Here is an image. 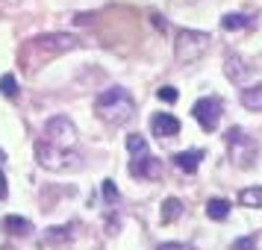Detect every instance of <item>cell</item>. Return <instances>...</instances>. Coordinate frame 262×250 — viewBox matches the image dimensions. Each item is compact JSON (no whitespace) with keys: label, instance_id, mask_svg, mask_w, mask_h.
<instances>
[{"label":"cell","instance_id":"6da1fadb","mask_svg":"<svg viewBox=\"0 0 262 250\" xmlns=\"http://www.w3.org/2000/svg\"><path fill=\"white\" fill-rule=\"evenodd\" d=\"M80 48V38L71 36V33H50V36H38L33 41H27L24 50H21V62L30 65L36 71V65L45 62V56H56V53H65V50Z\"/></svg>","mask_w":262,"mask_h":250},{"label":"cell","instance_id":"7a4b0ae2","mask_svg":"<svg viewBox=\"0 0 262 250\" xmlns=\"http://www.w3.org/2000/svg\"><path fill=\"white\" fill-rule=\"evenodd\" d=\"M95 112L100 118L112 124V127H121V124H127V121L136 115V103H133V97L127 88H121V85H112L106 92H100L95 97Z\"/></svg>","mask_w":262,"mask_h":250},{"label":"cell","instance_id":"3957f363","mask_svg":"<svg viewBox=\"0 0 262 250\" xmlns=\"http://www.w3.org/2000/svg\"><path fill=\"white\" fill-rule=\"evenodd\" d=\"M212 44V38L206 33H198V30H180L177 38H174V59L180 65H194L198 59L206 56V50Z\"/></svg>","mask_w":262,"mask_h":250},{"label":"cell","instance_id":"277c9868","mask_svg":"<svg viewBox=\"0 0 262 250\" xmlns=\"http://www.w3.org/2000/svg\"><path fill=\"white\" fill-rule=\"evenodd\" d=\"M227 147H230V159H233V165L236 168H250L256 162V156H259V144L253 135H248L245 130H233L227 132Z\"/></svg>","mask_w":262,"mask_h":250},{"label":"cell","instance_id":"5b68a950","mask_svg":"<svg viewBox=\"0 0 262 250\" xmlns=\"http://www.w3.org/2000/svg\"><path fill=\"white\" fill-rule=\"evenodd\" d=\"M36 156H38V162H41V168H50V171H62V168L80 162V156L71 153V147H56V144H50V142H38Z\"/></svg>","mask_w":262,"mask_h":250},{"label":"cell","instance_id":"8992f818","mask_svg":"<svg viewBox=\"0 0 262 250\" xmlns=\"http://www.w3.org/2000/svg\"><path fill=\"white\" fill-rule=\"evenodd\" d=\"M45 135H48V142L56 144V147H71V144L77 142V127L71 124V118L53 115V118L45 124Z\"/></svg>","mask_w":262,"mask_h":250},{"label":"cell","instance_id":"52a82bcc","mask_svg":"<svg viewBox=\"0 0 262 250\" xmlns=\"http://www.w3.org/2000/svg\"><path fill=\"white\" fill-rule=\"evenodd\" d=\"M221 112H224V103H221L218 97H201V100L191 106V115H194V121H198V124H201L206 132H212L215 127H218Z\"/></svg>","mask_w":262,"mask_h":250},{"label":"cell","instance_id":"ba28073f","mask_svg":"<svg viewBox=\"0 0 262 250\" xmlns=\"http://www.w3.org/2000/svg\"><path fill=\"white\" fill-rule=\"evenodd\" d=\"M130 174L133 177H142V179H159V174H162V162H159L156 156H150V153H139V156H133Z\"/></svg>","mask_w":262,"mask_h":250},{"label":"cell","instance_id":"9c48e42d","mask_svg":"<svg viewBox=\"0 0 262 250\" xmlns=\"http://www.w3.org/2000/svg\"><path fill=\"white\" fill-rule=\"evenodd\" d=\"M150 132H154L156 139H171V135L180 132V121L174 115H168V112H156L154 118H150Z\"/></svg>","mask_w":262,"mask_h":250},{"label":"cell","instance_id":"30bf717a","mask_svg":"<svg viewBox=\"0 0 262 250\" xmlns=\"http://www.w3.org/2000/svg\"><path fill=\"white\" fill-rule=\"evenodd\" d=\"M224 74H227V80L230 83H236V85H245L250 80V65L242 56H227V62H224Z\"/></svg>","mask_w":262,"mask_h":250},{"label":"cell","instance_id":"8fae6325","mask_svg":"<svg viewBox=\"0 0 262 250\" xmlns=\"http://www.w3.org/2000/svg\"><path fill=\"white\" fill-rule=\"evenodd\" d=\"M201 159H203V150H183V153L174 156V165L183 171V174H194L201 168Z\"/></svg>","mask_w":262,"mask_h":250},{"label":"cell","instance_id":"7c38bea8","mask_svg":"<svg viewBox=\"0 0 262 250\" xmlns=\"http://www.w3.org/2000/svg\"><path fill=\"white\" fill-rule=\"evenodd\" d=\"M3 230L12 233V236H30L33 233V224L27 218H21V215H6L3 218Z\"/></svg>","mask_w":262,"mask_h":250},{"label":"cell","instance_id":"4fadbf2b","mask_svg":"<svg viewBox=\"0 0 262 250\" xmlns=\"http://www.w3.org/2000/svg\"><path fill=\"white\" fill-rule=\"evenodd\" d=\"M238 203L248 206V209H259L262 206V186H248V189L238 191Z\"/></svg>","mask_w":262,"mask_h":250},{"label":"cell","instance_id":"5bb4252c","mask_svg":"<svg viewBox=\"0 0 262 250\" xmlns=\"http://www.w3.org/2000/svg\"><path fill=\"white\" fill-rule=\"evenodd\" d=\"M65 241H71V224L65 226H50L48 233H45V244H53V247H59Z\"/></svg>","mask_w":262,"mask_h":250},{"label":"cell","instance_id":"9a60e30c","mask_svg":"<svg viewBox=\"0 0 262 250\" xmlns=\"http://www.w3.org/2000/svg\"><path fill=\"white\" fill-rule=\"evenodd\" d=\"M180 215H183V200L180 197H168L162 203V224H174Z\"/></svg>","mask_w":262,"mask_h":250},{"label":"cell","instance_id":"2e32d148","mask_svg":"<svg viewBox=\"0 0 262 250\" xmlns=\"http://www.w3.org/2000/svg\"><path fill=\"white\" fill-rule=\"evenodd\" d=\"M242 106L259 112V109H262V85H250V88L242 92Z\"/></svg>","mask_w":262,"mask_h":250},{"label":"cell","instance_id":"e0dca14e","mask_svg":"<svg viewBox=\"0 0 262 250\" xmlns=\"http://www.w3.org/2000/svg\"><path fill=\"white\" fill-rule=\"evenodd\" d=\"M206 215L212 218V221H224L227 215H230V203L224 197H212V200L206 203Z\"/></svg>","mask_w":262,"mask_h":250},{"label":"cell","instance_id":"ac0fdd59","mask_svg":"<svg viewBox=\"0 0 262 250\" xmlns=\"http://www.w3.org/2000/svg\"><path fill=\"white\" fill-rule=\"evenodd\" d=\"M18 92H21V88H18V80H15L12 74H3V77H0V95L6 97V100H15Z\"/></svg>","mask_w":262,"mask_h":250},{"label":"cell","instance_id":"d6986e66","mask_svg":"<svg viewBox=\"0 0 262 250\" xmlns=\"http://www.w3.org/2000/svg\"><path fill=\"white\" fill-rule=\"evenodd\" d=\"M248 24H250V18L248 15H238V12H230V15L221 18V27H224V30H245Z\"/></svg>","mask_w":262,"mask_h":250},{"label":"cell","instance_id":"ffe728a7","mask_svg":"<svg viewBox=\"0 0 262 250\" xmlns=\"http://www.w3.org/2000/svg\"><path fill=\"white\" fill-rule=\"evenodd\" d=\"M127 150H130L133 156L147 153V142H144L142 135H127Z\"/></svg>","mask_w":262,"mask_h":250},{"label":"cell","instance_id":"44dd1931","mask_svg":"<svg viewBox=\"0 0 262 250\" xmlns=\"http://www.w3.org/2000/svg\"><path fill=\"white\" fill-rule=\"evenodd\" d=\"M118 186H115V183H112V179H103V200L109 203V206H115V203H118Z\"/></svg>","mask_w":262,"mask_h":250},{"label":"cell","instance_id":"7402d4cb","mask_svg":"<svg viewBox=\"0 0 262 250\" xmlns=\"http://www.w3.org/2000/svg\"><path fill=\"white\" fill-rule=\"evenodd\" d=\"M156 97H159L162 103H177V100H180V92L174 88V85H162V88L156 92Z\"/></svg>","mask_w":262,"mask_h":250},{"label":"cell","instance_id":"603a6c76","mask_svg":"<svg viewBox=\"0 0 262 250\" xmlns=\"http://www.w3.org/2000/svg\"><path fill=\"white\" fill-rule=\"evenodd\" d=\"M256 247V236H245V238H236L230 250H253Z\"/></svg>","mask_w":262,"mask_h":250},{"label":"cell","instance_id":"cb8c5ba5","mask_svg":"<svg viewBox=\"0 0 262 250\" xmlns=\"http://www.w3.org/2000/svg\"><path fill=\"white\" fill-rule=\"evenodd\" d=\"M159 250H194V247L183 244V241H165V244H159Z\"/></svg>","mask_w":262,"mask_h":250},{"label":"cell","instance_id":"d4e9b609","mask_svg":"<svg viewBox=\"0 0 262 250\" xmlns=\"http://www.w3.org/2000/svg\"><path fill=\"white\" fill-rule=\"evenodd\" d=\"M6 194H9V189H6V177H3V171H0V200H6Z\"/></svg>","mask_w":262,"mask_h":250},{"label":"cell","instance_id":"484cf974","mask_svg":"<svg viewBox=\"0 0 262 250\" xmlns=\"http://www.w3.org/2000/svg\"><path fill=\"white\" fill-rule=\"evenodd\" d=\"M150 18H154V24H156V27H159V30H165V21H162V18H159V15H156V12H154V15H150Z\"/></svg>","mask_w":262,"mask_h":250},{"label":"cell","instance_id":"4316f807","mask_svg":"<svg viewBox=\"0 0 262 250\" xmlns=\"http://www.w3.org/2000/svg\"><path fill=\"white\" fill-rule=\"evenodd\" d=\"M3 159H6V156H3V150H0V162H3Z\"/></svg>","mask_w":262,"mask_h":250}]
</instances>
